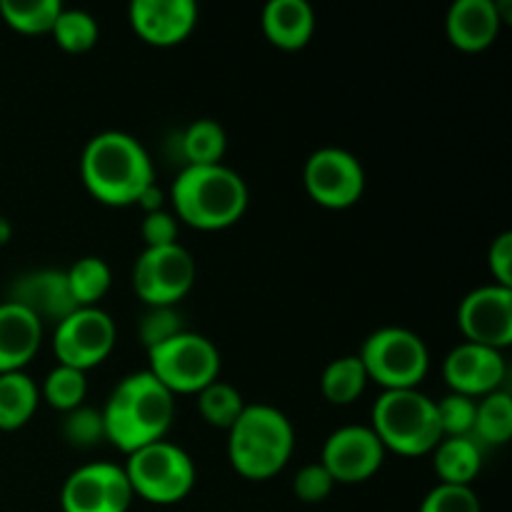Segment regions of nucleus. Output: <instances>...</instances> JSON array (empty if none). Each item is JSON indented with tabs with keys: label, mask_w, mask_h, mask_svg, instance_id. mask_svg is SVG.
<instances>
[{
	"label": "nucleus",
	"mask_w": 512,
	"mask_h": 512,
	"mask_svg": "<svg viewBox=\"0 0 512 512\" xmlns=\"http://www.w3.org/2000/svg\"><path fill=\"white\" fill-rule=\"evenodd\" d=\"M175 418L173 393L150 370L125 375L103 408L105 440L135 453L165 438Z\"/></svg>",
	"instance_id": "f257e3e1"
},
{
	"label": "nucleus",
	"mask_w": 512,
	"mask_h": 512,
	"mask_svg": "<svg viewBox=\"0 0 512 512\" xmlns=\"http://www.w3.org/2000/svg\"><path fill=\"white\" fill-rule=\"evenodd\" d=\"M80 178L88 193L100 203H135L148 185L155 183L153 160L135 135L105 130L88 140L80 155Z\"/></svg>",
	"instance_id": "f03ea898"
},
{
	"label": "nucleus",
	"mask_w": 512,
	"mask_h": 512,
	"mask_svg": "<svg viewBox=\"0 0 512 512\" xmlns=\"http://www.w3.org/2000/svg\"><path fill=\"white\" fill-rule=\"evenodd\" d=\"M173 208L198 230L230 228L248 208V185L223 163L185 165L173 180Z\"/></svg>",
	"instance_id": "7ed1b4c3"
},
{
	"label": "nucleus",
	"mask_w": 512,
	"mask_h": 512,
	"mask_svg": "<svg viewBox=\"0 0 512 512\" xmlns=\"http://www.w3.org/2000/svg\"><path fill=\"white\" fill-rule=\"evenodd\" d=\"M228 433L230 463L248 480H268L278 475L295 448L293 423L278 408L265 403L245 405Z\"/></svg>",
	"instance_id": "20e7f679"
},
{
	"label": "nucleus",
	"mask_w": 512,
	"mask_h": 512,
	"mask_svg": "<svg viewBox=\"0 0 512 512\" xmlns=\"http://www.w3.org/2000/svg\"><path fill=\"white\" fill-rule=\"evenodd\" d=\"M375 435L385 450H395L400 455H425L435 450L443 440L435 400L410 390H385L373 405Z\"/></svg>",
	"instance_id": "39448f33"
},
{
	"label": "nucleus",
	"mask_w": 512,
	"mask_h": 512,
	"mask_svg": "<svg viewBox=\"0 0 512 512\" xmlns=\"http://www.w3.org/2000/svg\"><path fill=\"white\" fill-rule=\"evenodd\" d=\"M358 358L368 378L383 385L385 390L418 388L430 368L428 345L423 343V338L398 325L370 333Z\"/></svg>",
	"instance_id": "423d86ee"
},
{
	"label": "nucleus",
	"mask_w": 512,
	"mask_h": 512,
	"mask_svg": "<svg viewBox=\"0 0 512 512\" xmlns=\"http://www.w3.org/2000/svg\"><path fill=\"white\" fill-rule=\"evenodd\" d=\"M123 470L133 495L155 505L180 503L195 485L193 458L168 440H158L130 453Z\"/></svg>",
	"instance_id": "0eeeda50"
},
{
	"label": "nucleus",
	"mask_w": 512,
	"mask_h": 512,
	"mask_svg": "<svg viewBox=\"0 0 512 512\" xmlns=\"http://www.w3.org/2000/svg\"><path fill=\"white\" fill-rule=\"evenodd\" d=\"M148 360L150 373L173 395L200 393L215 383L220 373V353L213 340L188 330L150 348Z\"/></svg>",
	"instance_id": "6e6552de"
},
{
	"label": "nucleus",
	"mask_w": 512,
	"mask_h": 512,
	"mask_svg": "<svg viewBox=\"0 0 512 512\" xmlns=\"http://www.w3.org/2000/svg\"><path fill=\"white\" fill-rule=\"evenodd\" d=\"M195 283V260L180 243L145 248L133 268V288L148 305H175Z\"/></svg>",
	"instance_id": "1a4fd4ad"
},
{
	"label": "nucleus",
	"mask_w": 512,
	"mask_h": 512,
	"mask_svg": "<svg viewBox=\"0 0 512 512\" xmlns=\"http://www.w3.org/2000/svg\"><path fill=\"white\" fill-rule=\"evenodd\" d=\"M115 320L100 308H75L55 325L53 350L60 365L88 370L103 363L115 348Z\"/></svg>",
	"instance_id": "9d476101"
},
{
	"label": "nucleus",
	"mask_w": 512,
	"mask_h": 512,
	"mask_svg": "<svg viewBox=\"0 0 512 512\" xmlns=\"http://www.w3.org/2000/svg\"><path fill=\"white\" fill-rule=\"evenodd\" d=\"M303 185L310 198L330 210L350 208L365 190V170L345 148H318L303 168Z\"/></svg>",
	"instance_id": "9b49d317"
},
{
	"label": "nucleus",
	"mask_w": 512,
	"mask_h": 512,
	"mask_svg": "<svg viewBox=\"0 0 512 512\" xmlns=\"http://www.w3.org/2000/svg\"><path fill=\"white\" fill-rule=\"evenodd\" d=\"M133 488L120 465L88 463L68 475L60 490L63 512H128Z\"/></svg>",
	"instance_id": "f8f14e48"
},
{
	"label": "nucleus",
	"mask_w": 512,
	"mask_h": 512,
	"mask_svg": "<svg viewBox=\"0 0 512 512\" xmlns=\"http://www.w3.org/2000/svg\"><path fill=\"white\" fill-rule=\"evenodd\" d=\"M385 458V448L370 425H345L328 435L320 465L335 483H363L373 478Z\"/></svg>",
	"instance_id": "ddd939ff"
},
{
	"label": "nucleus",
	"mask_w": 512,
	"mask_h": 512,
	"mask_svg": "<svg viewBox=\"0 0 512 512\" xmlns=\"http://www.w3.org/2000/svg\"><path fill=\"white\" fill-rule=\"evenodd\" d=\"M458 325L468 343L508 348L512 343V288L493 283L470 290L460 300Z\"/></svg>",
	"instance_id": "4468645a"
},
{
	"label": "nucleus",
	"mask_w": 512,
	"mask_h": 512,
	"mask_svg": "<svg viewBox=\"0 0 512 512\" xmlns=\"http://www.w3.org/2000/svg\"><path fill=\"white\" fill-rule=\"evenodd\" d=\"M505 358L500 350L478 343L455 345L443 360V378L453 393L478 398L495 393L505 380Z\"/></svg>",
	"instance_id": "2eb2a0df"
},
{
	"label": "nucleus",
	"mask_w": 512,
	"mask_h": 512,
	"mask_svg": "<svg viewBox=\"0 0 512 512\" xmlns=\"http://www.w3.org/2000/svg\"><path fill=\"white\" fill-rule=\"evenodd\" d=\"M128 13L135 33L160 48L185 40L198 23L195 0H133Z\"/></svg>",
	"instance_id": "dca6fc26"
},
{
	"label": "nucleus",
	"mask_w": 512,
	"mask_h": 512,
	"mask_svg": "<svg viewBox=\"0 0 512 512\" xmlns=\"http://www.w3.org/2000/svg\"><path fill=\"white\" fill-rule=\"evenodd\" d=\"M8 300H13V303L30 310L40 323L50 320V323L55 325L63 318H68V315L78 308L73 295H70L65 270L53 268L30 270V273L20 275V278L10 285Z\"/></svg>",
	"instance_id": "f3484780"
},
{
	"label": "nucleus",
	"mask_w": 512,
	"mask_h": 512,
	"mask_svg": "<svg viewBox=\"0 0 512 512\" xmlns=\"http://www.w3.org/2000/svg\"><path fill=\"white\" fill-rule=\"evenodd\" d=\"M43 343V323L13 300L0 303V375L23 370Z\"/></svg>",
	"instance_id": "a211bd4d"
},
{
	"label": "nucleus",
	"mask_w": 512,
	"mask_h": 512,
	"mask_svg": "<svg viewBox=\"0 0 512 512\" xmlns=\"http://www.w3.org/2000/svg\"><path fill=\"white\" fill-rule=\"evenodd\" d=\"M500 20L495 0H455L445 15L448 40L460 50L478 53L495 43L500 33Z\"/></svg>",
	"instance_id": "6ab92c4d"
},
{
	"label": "nucleus",
	"mask_w": 512,
	"mask_h": 512,
	"mask_svg": "<svg viewBox=\"0 0 512 512\" xmlns=\"http://www.w3.org/2000/svg\"><path fill=\"white\" fill-rule=\"evenodd\" d=\"M260 23L270 43L283 50H300L315 33V10L308 0H270Z\"/></svg>",
	"instance_id": "aec40b11"
},
{
	"label": "nucleus",
	"mask_w": 512,
	"mask_h": 512,
	"mask_svg": "<svg viewBox=\"0 0 512 512\" xmlns=\"http://www.w3.org/2000/svg\"><path fill=\"white\" fill-rule=\"evenodd\" d=\"M433 465L440 483L470 485L483 468V453H480L478 440H473V435L443 438L435 445Z\"/></svg>",
	"instance_id": "412c9836"
},
{
	"label": "nucleus",
	"mask_w": 512,
	"mask_h": 512,
	"mask_svg": "<svg viewBox=\"0 0 512 512\" xmlns=\"http://www.w3.org/2000/svg\"><path fill=\"white\" fill-rule=\"evenodd\" d=\"M40 390L23 370L0 375V430H18L35 415Z\"/></svg>",
	"instance_id": "4be33fe9"
},
{
	"label": "nucleus",
	"mask_w": 512,
	"mask_h": 512,
	"mask_svg": "<svg viewBox=\"0 0 512 512\" xmlns=\"http://www.w3.org/2000/svg\"><path fill=\"white\" fill-rule=\"evenodd\" d=\"M368 380L370 378L368 373H365L358 355H343V358L333 360V363L323 370L320 390H323L328 403L350 405L363 395Z\"/></svg>",
	"instance_id": "5701e85b"
},
{
	"label": "nucleus",
	"mask_w": 512,
	"mask_h": 512,
	"mask_svg": "<svg viewBox=\"0 0 512 512\" xmlns=\"http://www.w3.org/2000/svg\"><path fill=\"white\" fill-rule=\"evenodd\" d=\"M65 278H68L70 295L78 308H93L113 283L110 265L98 255H85V258L75 260L70 270H65Z\"/></svg>",
	"instance_id": "b1692460"
},
{
	"label": "nucleus",
	"mask_w": 512,
	"mask_h": 512,
	"mask_svg": "<svg viewBox=\"0 0 512 512\" xmlns=\"http://www.w3.org/2000/svg\"><path fill=\"white\" fill-rule=\"evenodd\" d=\"M180 148H183V158L188 165H215L223 160L228 138L218 120L200 118L185 128Z\"/></svg>",
	"instance_id": "393cba45"
},
{
	"label": "nucleus",
	"mask_w": 512,
	"mask_h": 512,
	"mask_svg": "<svg viewBox=\"0 0 512 512\" xmlns=\"http://www.w3.org/2000/svg\"><path fill=\"white\" fill-rule=\"evenodd\" d=\"M473 435L488 445H505L512 438V398L505 390L483 395L475 410Z\"/></svg>",
	"instance_id": "a878e982"
},
{
	"label": "nucleus",
	"mask_w": 512,
	"mask_h": 512,
	"mask_svg": "<svg viewBox=\"0 0 512 512\" xmlns=\"http://www.w3.org/2000/svg\"><path fill=\"white\" fill-rule=\"evenodd\" d=\"M63 3L60 0H0V15L10 28L28 35L53 30Z\"/></svg>",
	"instance_id": "bb28decb"
},
{
	"label": "nucleus",
	"mask_w": 512,
	"mask_h": 512,
	"mask_svg": "<svg viewBox=\"0 0 512 512\" xmlns=\"http://www.w3.org/2000/svg\"><path fill=\"white\" fill-rule=\"evenodd\" d=\"M53 38L68 53H85L98 43V20L80 8H63L53 25Z\"/></svg>",
	"instance_id": "cd10ccee"
},
{
	"label": "nucleus",
	"mask_w": 512,
	"mask_h": 512,
	"mask_svg": "<svg viewBox=\"0 0 512 512\" xmlns=\"http://www.w3.org/2000/svg\"><path fill=\"white\" fill-rule=\"evenodd\" d=\"M198 410L203 415L205 423L215 425V428L230 430V425L240 418V413L245 410L243 398H240L238 390L228 383H210L208 388H203L198 393Z\"/></svg>",
	"instance_id": "c85d7f7f"
},
{
	"label": "nucleus",
	"mask_w": 512,
	"mask_h": 512,
	"mask_svg": "<svg viewBox=\"0 0 512 512\" xmlns=\"http://www.w3.org/2000/svg\"><path fill=\"white\" fill-rule=\"evenodd\" d=\"M85 393H88V380L85 373L78 368H68V365H60L48 373L43 383V398L53 405L55 410H68L83 405Z\"/></svg>",
	"instance_id": "c756f323"
},
{
	"label": "nucleus",
	"mask_w": 512,
	"mask_h": 512,
	"mask_svg": "<svg viewBox=\"0 0 512 512\" xmlns=\"http://www.w3.org/2000/svg\"><path fill=\"white\" fill-rule=\"evenodd\" d=\"M60 433L73 448H95L100 440H105L103 410L88 408V405H78V408L68 410L63 415V423H60Z\"/></svg>",
	"instance_id": "7c9ffc66"
},
{
	"label": "nucleus",
	"mask_w": 512,
	"mask_h": 512,
	"mask_svg": "<svg viewBox=\"0 0 512 512\" xmlns=\"http://www.w3.org/2000/svg\"><path fill=\"white\" fill-rule=\"evenodd\" d=\"M435 410H438L443 438H453V435H473L475 410H478V400L475 398H468V395H460V393H450L445 395V398L435 400Z\"/></svg>",
	"instance_id": "2f4dec72"
},
{
	"label": "nucleus",
	"mask_w": 512,
	"mask_h": 512,
	"mask_svg": "<svg viewBox=\"0 0 512 512\" xmlns=\"http://www.w3.org/2000/svg\"><path fill=\"white\" fill-rule=\"evenodd\" d=\"M183 330V318H180V313L175 310V305H150L148 313H143L138 325L140 343L148 350L165 343V340H170L173 335L183 333Z\"/></svg>",
	"instance_id": "473e14b6"
},
{
	"label": "nucleus",
	"mask_w": 512,
	"mask_h": 512,
	"mask_svg": "<svg viewBox=\"0 0 512 512\" xmlns=\"http://www.w3.org/2000/svg\"><path fill=\"white\" fill-rule=\"evenodd\" d=\"M418 512H483L480 500L470 485L440 483L425 495Z\"/></svg>",
	"instance_id": "72a5a7b5"
},
{
	"label": "nucleus",
	"mask_w": 512,
	"mask_h": 512,
	"mask_svg": "<svg viewBox=\"0 0 512 512\" xmlns=\"http://www.w3.org/2000/svg\"><path fill=\"white\" fill-rule=\"evenodd\" d=\"M335 480L330 478L328 470L320 463H310L298 470L293 480V490L303 503H323L330 493H333Z\"/></svg>",
	"instance_id": "f704fd0d"
},
{
	"label": "nucleus",
	"mask_w": 512,
	"mask_h": 512,
	"mask_svg": "<svg viewBox=\"0 0 512 512\" xmlns=\"http://www.w3.org/2000/svg\"><path fill=\"white\" fill-rule=\"evenodd\" d=\"M140 235L145 240V248H160V245L178 243V218L168 210H155V213H145L143 225H140Z\"/></svg>",
	"instance_id": "c9c22d12"
},
{
	"label": "nucleus",
	"mask_w": 512,
	"mask_h": 512,
	"mask_svg": "<svg viewBox=\"0 0 512 512\" xmlns=\"http://www.w3.org/2000/svg\"><path fill=\"white\" fill-rule=\"evenodd\" d=\"M488 265L493 270L498 285H505V288H512V233L505 230L498 238L493 240L488 253Z\"/></svg>",
	"instance_id": "e433bc0d"
},
{
	"label": "nucleus",
	"mask_w": 512,
	"mask_h": 512,
	"mask_svg": "<svg viewBox=\"0 0 512 512\" xmlns=\"http://www.w3.org/2000/svg\"><path fill=\"white\" fill-rule=\"evenodd\" d=\"M135 203L143 205L145 213H155V210H163V193H160L158 185H148V188L140 193V198Z\"/></svg>",
	"instance_id": "4c0bfd02"
},
{
	"label": "nucleus",
	"mask_w": 512,
	"mask_h": 512,
	"mask_svg": "<svg viewBox=\"0 0 512 512\" xmlns=\"http://www.w3.org/2000/svg\"><path fill=\"white\" fill-rule=\"evenodd\" d=\"M10 235H13V228H10V220L5 218V215H0V248H3V245L8 243Z\"/></svg>",
	"instance_id": "58836bf2"
}]
</instances>
